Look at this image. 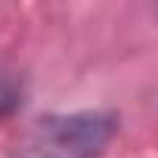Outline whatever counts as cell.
Returning a JSON list of instances; mask_svg holds the SVG:
<instances>
[{"label": "cell", "mask_w": 158, "mask_h": 158, "mask_svg": "<svg viewBox=\"0 0 158 158\" xmlns=\"http://www.w3.org/2000/svg\"><path fill=\"white\" fill-rule=\"evenodd\" d=\"M115 133L118 115L112 112L47 115L19 136L10 158H99Z\"/></svg>", "instance_id": "6da1fadb"}, {"label": "cell", "mask_w": 158, "mask_h": 158, "mask_svg": "<svg viewBox=\"0 0 158 158\" xmlns=\"http://www.w3.org/2000/svg\"><path fill=\"white\" fill-rule=\"evenodd\" d=\"M25 96V84H22V74L19 68L0 56V118H10Z\"/></svg>", "instance_id": "7a4b0ae2"}]
</instances>
